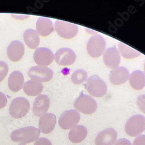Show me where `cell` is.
<instances>
[{"mask_svg": "<svg viewBox=\"0 0 145 145\" xmlns=\"http://www.w3.org/2000/svg\"><path fill=\"white\" fill-rule=\"evenodd\" d=\"M34 145H52V143L47 138H40L35 142Z\"/></svg>", "mask_w": 145, "mask_h": 145, "instance_id": "28", "label": "cell"}, {"mask_svg": "<svg viewBox=\"0 0 145 145\" xmlns=\"http://www.w3.org/2000/svg\"><path fill=\"white\" fill-rule=\"evenodd\" d=\"M50 106V100L48 96L45 94H41L34 100L33 112L34 114L41 117L47 113Z\"/></svg>", "mask_w": 145, "mask_h": 145, "instance_id": "12", "label": "cell"}, {"mask_svg": "<svg viewBox=\"0 0 145 145\" xmlns=\"http://www.w3.org/2000/svg\"><path fill=\"white\" fill-rule=\"evenodd\" d=\"M103 62L109 69L113 70L118 67L120 63V56L116 46L108 48L105 52Z\"/></svg>", "mask_w": 145, "mask_h": 145, "instance_id": "15", "label": "cell"}, {"mask_svg": "<svg viewBox=\"0 0 145 145\" xmlns=\"http://www.w3.org/2000/svg\"><path fill=\"white\" fill-rule=\"evenodd\" d=\"M33 57L35 63L37 66L47 67L53 62L54 55L48 48L41 47L35 50Z\"/></svg>", "mask_w": 145, "mask_h": 145, "instance_id": "10", "label": "cell"}, {"mask_svg": "<svg viewBox=\"0 0 145 145\" xmlns=\"http://www.w3.org/2000/svg\"><path fill=\"white\" fill-rule=\"evenodd\" d=\"M145 130V117L137 114L128 120L125 126L126 134L130 137L140 135Z\"/></svg>", "mask_w": 145, "mask_h": 145, "instance_id": "3", "label": "cell"}, {"mask_svg": "<svg viewBox=\"0 0 145 145\" xmlns=\"http://www.w3.org/2000/svg\"><path fill=\"white\" fill-rule=\"evenodd\" d=\"M74 106L77 110L83 114H91L96 110L98 105L91 96L81 93L76 100Z\"/></svg>", "mask_w": 145, "mask_h": 145, "instance_id": "5", "label": "cell"}, {"mask_svg": "<svg viewBox=\"0 0 145 145\" xmlns=\"http://www.w3.org/2000/svg\"><path fill=\"white\" fill-rule=\"evenodd\" d=\"M54 59L56 62L60 66H69L75 62L76 55L70 48H62L56 52Z\"/></svg>", "mask_w": 145, "mask_h": 145, "instance_id": "11", "label": "cell"}, {"mask_svg": "<svg viewBox=\"0 0 145 145\" xmlns=\"http://www.w3.org/2000/svg\"><path fill=\"white\" fill-rule=\"evenodd\" d=\"M14 18L18 19H25L29 17V15H11Z\"/></svg>", "mask_w": 145, "mask_h": 145, "instance_id": "32", "label": "cell"}, {"mask_svg": "<svg viewBox=\"0 0 145 145\" xmlns=\"http://www.w3.org/2000/svg\"><path fill=\"white\" fill-rule=\"evenodd\" d=\"M88 134L86 127L82 125H77L72 127L69 133V140L74 143H78L85 139Z\"/></svg>", "mask_w": 145, "mask_h": 145, "instance_id": "20", "label": "cell"}, {"mask_svg": "<svg viewBox=\"0 0 145 145\" xmlns=\"http://www.w3.org/2000/svg\"><path fill=\"white\" fill-rule=\"evenodd\" d=\"M80 114L76 110L64 112L59 119V125L63 129H70L77 125L80 120Z\"/></svg>", "mask_w": 145, "mask_h": 145, "instance_id": "9", "label": "cell"}, {"mask_svg": "<svg viewBox=\"0 0 145 145\" xmlns=\"http://www.w3.org/2000/svg\"><path fill=\"white\" fill-rule=\"evenodd\" d=\"M88 74L87 72L83 69H78L76 70L71 76L72 82L78 85L87 80Z\"/></svg>", "mask_w": 145, "mask_h": 145, "instance_id": "25", "label": "cell"}, {"mask_svg": "<svg viewBox=\"0 0 145 145\" xmlns=\"http://www.w3.org/2000/svg\"><path fill=\"white\" fill-rule=\"evenodd\" d=\"M118 50L122 56L125 59H134L141 55L140 52L123 42H119Z\"/></svg>", "mask_w": 145, "mask_h": 145, "instance_id": "24", "label": "cell"}, {"mask_svg": "<svg viewBox=\"0 0 145 145\" xmlns=\"http://www.w3.org/2000/svg\"><path fill=\"white\" fill-rule=\"evenodd\" d=\"M114 145H132V143L128 139L123 138L116 141Z\"/></svg>", "mask_w": 145, "mask_h": 145, "instance_id": "31", "label": "cell"}, {"mask_svg": "<svg viewBox=\"0 0 145 145\" xmlns=\"http://www.w3.org/2000/svg\"><path fill=\"white\" fill-rule=\"evenodd\" d=\"M131 87L135 90H140L145 87V73L141 70L132 72L129 76Z\"/></svg>", "mask_w": 145, "mask_h": 145, "instance_id": "22", "label": "cell"}, {"mask_svg": "<svg viewBox=\"0 0 145 145\" xmlns=\"http://www.w3.org/2000/svg\"><path fill=\"white\" fill-rule=\"evenodd\" d=\"M30 107V103L26 98L18 97L11 102L9 112L10 115L14 118H21L29 112Z\"/></svg>", "mask_w": 145, "mask_h": 145, "instance_id": "6", "label": "cell"}, {"mask_svg": "<svg viewBox=\"0 0 145 145\" xmlns=\"http://www.w3.org/2000/svg\"><path fill=\"white\" fill-rule=\"evenodd\" d=\"M137 103L140 110L145 114V95H139L138 97Z\"/></svg>", "mask_w": 145, "mask_h": 145, "instance_id": "27", "label": "cell"}, {"mask_svg": "<svg viewBox=\"0 0 145 145\" xmlns=\"http://www.w3.org/2000/svg\"><path fill=\"white\" fill-rule=\"evenodd\" d=\"M40 130L34 127H27L14 131L10 139L14 142L22 144L30 143L37 140L40 135Z\"/></svg>", "mask_w": 145, "mask_h": 145, "instance_id": "1", "label": "cell"}, {"mask_svg": "<svg viewBox=\"0 0 145 145\" xmlns=\"http://www.w3.org/2000/svg\"><path fill=\"white\" fill-rule=\"evenodd\" d=\"M117 131L112 128H106L99 132L95 138L96 145H113L117 139Z\"/></svg>", "mask_w": 145, "mask_h": 145, "instance_id": "13", "label": "cell"}, {"mask_svg": "<svg viewBox=\"0 0 145 145\" xmlns=\"http://www.w3.org/2000/svg\"><path fill=\"white\" fill-rule=\"evenodd\" d=\"M129 78L128 70L124 67H118L110 72V81L113 85L119 86L126 82Z\"/></svg>", "mask_w": 145, "mask_h": 145, "instance_id": "16", "label": "cell"}, {"mask_svg": "<svg viewBox=\"0 0 145 145\" xmlns=\"http://www.w3.org/2000/svg\"><path fill=\"white\" fill-rule=\"evenodd\" d=\"M8 87L14 92L19 91L24 84V76L19 71H14L9 75L8 78Z\"/></svg>", "mask_w": 145, "mask_h": 145, "instance_id": "19", "label": "cell"}, {"mask_svg": "<svg viewBox=\"0 0 145 145\" xmlns=\"http://www.w3.org/2000/svg\"><path fill=\"white\" fill-rule=\"evenodd\" d=\"M18 145H26V144H19Z\"/></svg>", "mask_w": 145, "mask_h": 145, "instance_id": "34", "label": "cell"}, {"mask_svg": "<svg viewBox=\"0 0 145 145\" xmlns=\"http://www.w3.org/2000/svg\"><path fill=\"white\" fill-rule=\"evenodd\" d=\"M54 30L52 20L46 18L40 17L36 22V31L42 37H46Z\"/></svg>", "mask_w": 145, "mask_h": 145, "instance_id": "18", "label": "cell"}, {"mask_svg": "<svg viewBox=\"0 0 145 145\" xmlns=\"http://www.w3.org/2000/svg\"><path fill=\"white\" fill-rule=\"evenodd\" d=\"M86 88L91 95L96 98L102 97L107 91L106 82L97 75H93L87 80Z\"/></svg>", "mask_w": 145, "mask_h": 145, "instance_id": "2", "label": "cell"}, {"mask_svg": "<svg viewBox=\"0 0 145 145\" xmlns=\"http://www.w3.org/2000/svg\"><path fill=\"white\" fill-rule=\"evenodd\" d=\"M56 123V117L52 113H48L40 117L39 128L40 131L44 134L51 133L55 128Z\"/></svg>", "mask_w": 145, "mask_h": 145, "instance_id": "17", "label": "cell"}, {"mask_svg": "<svg viewBox=\"0 0 145 145\" xmlns=\"http://www.w3.org/2000/svg\"><path fill=\"white\" fill-rule=\"evenodd\" d=\"M8 99L6 95L3 92H0V109L4 108L7 104Z\"/></svg>", "mask_w": 145, "mask_h": 145, "instance_id": "30", "label": "cell"}, {"mask_svg": "<svg viewBox=\"0 0 145 145\" xmlns=\"http://www.w3.org/2000/svg\"><path fill=\"white\" fill-rule=\"evenodd\" d=\"M27 74L31 80L42 83L50 81L53 77L54 72L48 67L35 66L29 70Z\"/></svg>", "mask_w": 145, "mask_h": 145, "instance_id": "8", "label": "cell"}, {"mask_svg": "<svg viewBox=\"0 0 145 145\" xmlns=\"http://www.w3.org/2000/svg\"><path fill=\"white\" fill-rule=\"evenodd\" d=\"M55 29L58 35L65 39L75 37L78 32V26L76 24L59 20L55 23Z\"/></svg>", "mask_w": 145, "mask_h": 145, "instance_id": "7", "label": "cell"}, {"mask_svg": "<svg viewBox=\"0 0 145 145\" xmlns=\"http://www.w3.org/2000/svg\"><path fill=\"white\" fill-rule=\"evenodd\" d=\"M25 48L24 44L20 41L15 40L11 42L7 48V55L8 58L14 62H18L25 54Z\"/></svg>", "mask_w": 145, "mask_h": 145, "instance_id": "14", "label": "cell"}, {"mask_svg": "<svg viewBox=\"0 0 145 145\" xmlns=\"http://www.w3.org/2000/svg\"><path fill=\"white\" fill-rule=\"evenodd\" d=\"M106 42L103 36L95 35L89 39L87 45V50L90 56L98 58L104 54Z\"/></svg>", "mask_w": 145, "mask_h": 145, "instance_id": "4", "label": "cell"}, {"mask_svg": "<svg viewBox=\"0 0 145 145\" xmlns=\"http://www.w3.org/2000/svg\"><path fill=\"white\" fill-rule=\"evenodd\" d=\"M144 73H145V62H144Z\"/></svg>", "mask_w": 145, "mask_h": 145, "instance_id": "33", "label": "cell"}, {"mask_svg": "<svg viewBox=\"0 0 145 145\" xmlns=\"http://www.w3.org/2000/svg\"><path fill=\"white\" fill-rule=\"evenodd\" d=\"M23 91L28 96H39L42 92L44 86L41 82L30 80L23 85Z\"/></svg>", "mask_w": 145, "mask_h": 145, "instance_id": "23", "label": "cell"}, {"mask_svg": "<svg viewBox=\"0 0 145 145\" xmlns=\"http://www.w3.org/2000/svg\"><path fill=\"white\" fill-rule=\"evenodd\" d=\"M133 145H145V135L137 137L134 140Z\"/></svg>", "mask_w": 145, "mask_h": 145, "instance_id": "29", "label": "cell"}, {"mask_svg": "<svg viewBox=\"0 0 145 145\" xmlns=\"http://www.w3.org/2000/svg\"><path fill=\"white\" fill-rule=\"evenodd\" d=\"M9 67L7 63L0 60V82H1L7 76L8 72Z\"/></svg>", "mask_w": 145, "mask_h": 145, "instance_id": "26", "label": "cell"}, {"mask_svg": "<svg viewBox=\"0 0 145 145\" xmlns=\"http://www.w3.org/2000/svg\"><path fill=\"white\" fill-rule=\"evenodd\" d=\"M23 39L25 44L30 49H37L40 45V39L36 30L32 29H27L24 33Z\"/></svg>", "mask_w": 145, "mask_h": 145, "instance_id": "21", "label": "cell"}]
</instances>
